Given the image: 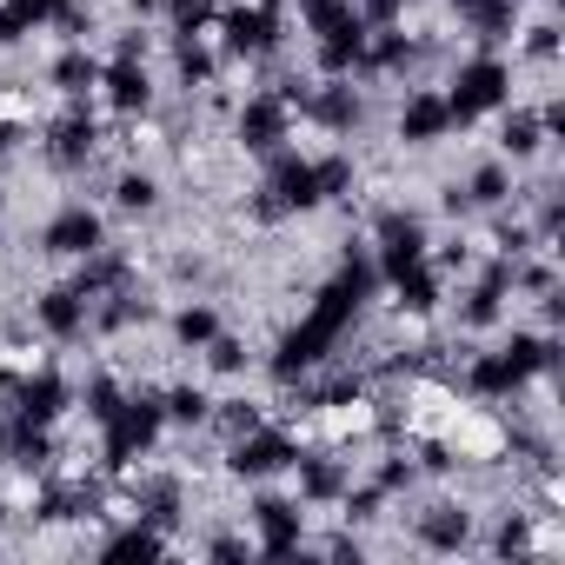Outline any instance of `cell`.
Segmentation results:
<instances>
[{
	"label": "cell",
	"mask_w": 565,
	"mask_h": 565,
	"mask_svg": "<svg viewBox=\"0 0 565 565\" xmlns=\"http://www.w3.org/2000/svg\"><path fill=\"white\" fill-rule=\"evenodd\" d=\"M505 100H512V67L499 61V47H479L472 61H459L452 94H446L452 127H466V120H479V114H499Z\"/></svg>",
	"instance_id": "obj_1"
},
{
	"label": "cell",
	"mask_w": 565,
	"mask_h": 565,
	"mask_svg": "<svg viewBox=\"0 0 565 565\" xmlns=\"http://www.w3.org/2000/svg\"><path fill=\"white\" fill-rule=\"evenodd\" d=\"M294 459H300V446L279 433V426H266V419H259L253 433H233V446H226V466H233L239 479H253V486L294 472Z\"/></svg>",
	"instance_id": "obj_2"
},
{
	"label": "cell",
	"mask_w": 565,
	"mask_h": 565,
	"mask_svg": "<svg viewBox=\"0 0 565 565\" xmlns=\"http://www.w3.org/2000/svg\"><path fill=\"white\" fill-rule=\"evenodd\" d=\"M246 519H253V545L273 552V558L300 552V539H307V512H300V499H287V492H259V499L246 505Z\"/></svg>",
	"instance_id": "obj_3"
},
{
	"label": "cell",
	"mask_w": 565,
	"mask_h": 565,
	"mask_svg": "<svg viewBox=\"0 0 565 565\" xmlns=\"http://www.w3.org/2000/svg\"><path fill=\"white\" fill-rule=\"evenodd\" d=\"M294 140V100L287 94H253L246 107H239V147L246 153H279V147H287Z\"/></svg>",
	"instance_id": "obj_4"
},
{
	"label": "cell",
	"mask_w": 565,
	"mask_h": 565,
	"mask_svg": "<svg viewBox=\"0 0 565 565\" xmlns=\"http://www.w3.org/2000/svg\"><path fill=\"white\" fill-rule=\"evenodd\" d=\"M41 246H47L54 259H87L94 246H107V220H100V213H94L87 200H74V206H61V213L47 220Z\"/></svg>",
	"instance_id": "obj_5"
},
{
	"label": "cell",
	"mask_w": 565,
	"mask_h": 565,
	"mask_svg": "<svg viewBox=\"0 0 565 565\" xmlns=\"http://www.w3.org/2000/svg\"><path fill=\"white\" fill-rule=\"evenodd\" d=\"M220 47L233 54V61H259V54H273L279 47V14L273 8H259V0H253V8H226L220 14Z\"/></svg>",
	"instance_id": "obj_6"
},
{
	"label": "cell",
	"mask_w": 565,
	"mask_h": 565,
	"mask_svg": "<svg viewBox=\"0 0 565 565\" xmlns=\"http://www.w3.org/2000/svg\"><path fill=\"white\" fill-rule=\"evenodd\" d=\"M452 134V114H446V94H433V87H419V94H406V107H399V140L406 147H439Z\"/></svg>",
	"instance_id": "obj_7"
},
{
	"label": "cell",
	"mask_w": 565,
	"mask_h": 565,
	"mask_svg": "<svg viewBox=\"0 0 565 565\" xmlns=\"http://www.w3.org/2000/svg\"><path fill=\"white\" fill-rule=\"evenodd\" d=\"M87 294L81 287H47L41 300H34V327L47 333V340H81L87 333Z\"/></svg>",
	"instance_id": "obj_8"
},
{
	"label": "cell",
	"mask_w": 565,
	"mask_h": 565,
	"mask_svg": "<svg viewBox=\"0 0 565 565\" xmlns=\"http://www.w3.org/2000/svg\"><path fill=\"white\" fill-rule=\"evenodd\" d=\"M100 81H107V107H114V114H147V107H153L147 61H114V67H100Z\"/></svg>",
	"instance_id": "obj_9"
},
{
	"label": "cell",
	"mask_w": 565,
	"mask_h": 565,
	"mask_svg": "<svg viewBox=\"0 0 565 565\" xmlns=\"http://www.w3.org/2000/svg\"><path fill=\"white\" fill-rule=\"evenodd\" d=\"M294 472H300V505H340V492L353 486V472H347L340 459H320V452H313V459L300 452Z\"/></svg>",
	"instance_id": "obj_10"
},
{
	"label": "cell",
	"mask_w": 565,
	"mask_h": 565,
	"mask_svg": "<svg viewBox=\"0 0 565 565\" xmlns=\"http://www.w3.org/2000/svg\"><path fill=\"white\" fill-rule=\"evenodd\" d=\"M413 532H419V545H433V552H459L466 539H472V512L466 505H426L419 519H413Z\"/></svg>",
	"instance_id": "obj_11"
},
{
	"label": "cell",
	"mask_w": 565,
	"mask_h": 565,
	"mask_svg": "<svg viewBox=\"0 0 565 565\" xmlns=\"http://www.w3.org/2000/svg\"><path fill=\"white\" fill-rule=\"evenodd\" d=\"M47 81H54V94H61V100H87V94L100 87V61H94L87 47H61V54H54V67H47Z\"/></svg>",
	"instance_id": "obj_12"
},
{
	"label": "cell",
	"mask_w": 565,
	"mask_h": 565,
	"mask_svg": "<svg viewBox=\"0 0 565 565\" xmlns=\"http://www.w3.org/2000/svg\"><path fill=\"white\" fill-rule=\"evenodd\" d=\"M94 147H100V127L74 107L67 120H54V140H47V153H54V167H87L94 160Z\"/></svg>",
	"instance_id": "obj_13"
},
{
	"label": "cell",
	"mask_w": 565,
	"mask_h": 565,
	"mask_svg": "<svg viewBox=\"0 0 565 565\" xmlns=\"http://www.w3.org/2000/svg\"><path fill=\"white\" fill-rule=\"evenodd\" d=\"M213 333H220V313H213L206 300H186V307L173 313V340H180V347H193V353H200Z\"/></svg>",
	"instance_id": "obj_14"
},
{
	"label": "cell",
	"mask_w": 565,
	"mask_h": 565,
	"mask_svg": "<svg viewBox=\"0 0 565 565\" xmlns=\"http://www.w3.org/2000/svg\"><path fill=\"white\" fill-rule=\"evenodd\" d=\"M160 413H167L173 426H206V419H213V393H206V386H173V393L160 399Z\"/></svg>",
	"instance_id": "obj_15"
},
{
	"label": "cell",
	"mask_w": 565,
	"mask_h": 565,
	"mask_svg": "<svg viewBox=\"0 0 565 565\" xmlns=\"http://www.w3.org/2000/svg\"><path fill=\"white\" fill-rule=\"evenodd\" d=\"M200 353H206V373H213V380H233V373H246V360H253L239 333H213Z\"/></svg>",
	"instance_id": "obj_16"
},
{
	"label": "cell",
	"mask_w": 565,
	"mask_h": 565,
	"mask_svg": "<svg viewBox=\"0 0 565 565\" xmlns=\"http://www.w3.org/2000/svg\"><path fill=\"white\" fill-rule=\"evenodd\" d=\"M114 206L120 213H153L160 206V180L153 173H120L114 180Z\"/></svg>",
	"instance_id": "obj_17"
},
{
	"label": "cell",
	"mask_w": 565,
	"mask_h": 565,
	"mask_svg": "<svg viewBox=\"0 0 565 565\" xmlns=\"http://www.w3.org/2000/svg\"><path fill=\"white\" fill-rule=\"evenodd\" d=\"M100 552H107V558H147V552H167V539H160V532H153V519H147V525H127V532H114Z\"/></svg>",
	"instance_id": "obj_18"
},
{
	"label": "cell",
	"mask_w": 565,
	"mask_h": 565,
	"mask_svg": "<svg viewBox=\"0 0 565 565\" xmlns=\"http://www.w3.org/2000/svg\"><path fill=\"white\" fill-rule=\"evenodd\" d=\"M160 8H167V21H173V41H180V34H200L206 21H220L213 0H160Z\"/></svg>",
	"instance_id": "obj_19"
},
{
	"label": "cell",
	"mask_w": 565,
	"mask_h": 565,
	"mask_svg": "<svg viewBox=\"0 0 565 565\" xmlns=\"http://www.w3.org/2000/svg\"><path fill=\"white\" fill-rule=\"evenodd\" d=\"M360 28H399L406 21V0H353Z\"/></svg>",
	"instance_id": "obj_20"
},
{
	"label": "cell",
	"mask_w": 565,
	"mask_h": 565,
	"mask_svg": "<svg viewBox=\"0 0 565 565\" xmlns=\"http://www.w3.org/2000/svg\"><path fill=\"white\" fill-rule=\"evenodd\" d=\"M0 459H8V419H0Z\"/></svg>",
	"instance_id": "obj_21"
}]
</instances>
